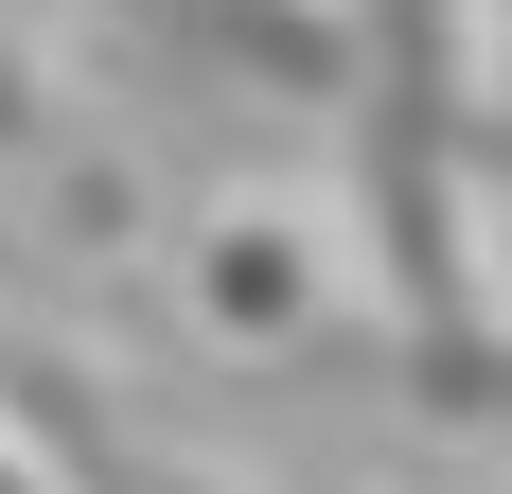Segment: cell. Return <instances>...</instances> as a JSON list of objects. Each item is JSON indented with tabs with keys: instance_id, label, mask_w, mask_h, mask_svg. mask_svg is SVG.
Masks as SVG:
<instances>
[{
	"instance_id": "6da1fadb",
	"label": "cell",
	"mask_w": 512,
	"mask_h": 494,
	"mask_svg": "<svg viewBox=\"0 0 512 494\" xmlns=\"http://www.w3.org/2000/svg\"><path fill=\"white\" fill-rule=\"evenodd\" d=\"M371 212L389 283L442 336L460 318V0H371Z\"/></svg>"
}]
</instances>
